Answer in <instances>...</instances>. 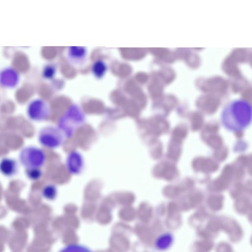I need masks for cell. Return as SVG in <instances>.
Masks as SVG:
<instances>
[{"label":"cell","instance_id":"1","mask_svg":"<svg viewBox=\"0 0 252 252\" xmlns=\"http://www.w3.org/2000/svg\"><path fill=\"white\" fill-rule=\"evenodd\" d=\"M223 126L232 131H239L246 128L252 120V107L247 101L235 99L223 107L220 115Z\"/></svg>","mask_w":252,"mask_h":252},{"label":"cell","instance_id":"2","mask_svg":"<svg viewBox=\"0 0 252 252\" xmlns=\"http://www.w3.org/2000/svg\"><path fill=\"white\" fill-rule=\"evenodd\" d=\"M85 116L77 105L70 106L58 119L57 127L64 137L70 138L85 123Z\"/></svg>","mask_w":252,"mask_h":252},{"label":"cell","instance_id":"3","mask_svg":"<svg viewBox=\"0 0 252 252\" xmlns=\"http://www.w3.org/2000/svg\"><path fill=\"white\" fill-rule=\"evenodd\" d=\"M44 151L34 146L23 147L19 155L21 164L26 169L40 168L46 161Z\"/></svg>","mask_w":252,"mask_h":252},{"label":"cell","instance_id":"4","mask_svg":"<svg viewBox=\"0 0 252 252\" xmlns=\"http://www.w3.org/2000/svg\"><path fill=\"white\" fill-rule=\"evenodd\" d=\"M64 138L57 127L48 126L39 130L37 139L43 147L49 149H55L62 145Z\"/></svg>","mask_w":252,"mask_h":252},{"label":"cell","instance_id":"5","mask_svg":"<svg viewBox=\"0 0 252 252\" xmlns=\"http://www.w3.org/2000/svg\"><path fill=\"white\" fill-rule=\"evenodd\" d=\"M26 113L31 121L42 122L48 119L50 114V109L47 102L43 99L35 98L28 103Z\"/></svg>","mask_w":252,"mask_h":252},{"label":"cell","instance_id":"6","mask_svg":"<svg viewBox=\"0 0 252 252\" xmlns=\"http://www.w3.org/2000/svg\"><path fill=\"white\" fill-rule=\"evenodd\" d=\"M67 171L71 175H78L82 172L84 167V160L82 154L78 151L73 150L67 156L65 161Z\"/></svg>","mask_w":252,"mask_h":252},{"label":"cell","instance_id":"7","mask_svg":"<svg viewBox=\"0 0 252 252\" xmlns=\"http://www.w3.org/2000/svg\"><path fill=\"white\" fill-rule=\"evenodd\" d=\"M20 81L19 73L11 67H6L0 72V85L5 89H14Z\"/></svg>","mask_w":252,"mask_h":252},{"label":"cell","instance_id":"8","mask_svg":"<svg viewBox=\"0 0 252 252\" xmlns=\"http://www.w3.org/2000/svg\"><path fill=\"white\" fill-rule=\"evenodd\" d=\"M18 171L17 161L10 158H3L0 160V173L7 177L15 175Z\"/></svg>","mask_w":252,"mask_h":252},{"label":"cell","instance_id":"9","mask_svg":"<svg viewBox=\"0 0 252 252\" xmlns=\"http://www.w3.org/2000/svg\"><path fill=\"white\" fill-rule=\"evenodd\" d=\"M87 50L83 47H70L67 52L69 61L73 64H80L86 59Z\"/></svg>","mask_w":252,"mask_h":252},{"label":"cell","instance_id":"10","mask_svg":"<svg viewBox=\"0 0 252 252\" xmlns=\"http://www.w3.org/2000/svg\"><path fill=\"white\" fill-rule=\"evenodd\" d=\"M173 241L172 234L166 233L160 235L156 240L155 247L159 251H164L168 249Z\"/></svg>","mask_w":252,"mask_h":252},{"label":"cell","instance_id":"11","mask_svg":"<svg viewBox=\"0 0 252 252\" xmlns=\"http://www.w3.org/2000/svg\"><path fill=\"white\" fill-rule=\"evenodd\" d=\"M42 196L48 200H53L57 196V188L53 184H48L45 186L41 191Z\"/></svg>","mask_w":252,"mask_h":252},{"label":"cell","instance_id":"12","mask_svg":"<svg viewBox=\"0 0 252 252\" xmlns=\"http://www.w3.org/2000/svg\"><path fill=\"white\" fill-rule=\"evenodd\" d=\"M107 66L101 60L96 61L93 64L92 71L94 75L98 78L102 77L105 74Z\"/></svg>","mask_w":252,"mask_h":252},{"label":"cell","instance_id":"13","mask_svg":"<svg viewBox=\"0 0 252 252\" xmlns=\"http://www.w3.org/2000/svg\"><path fill=\"white\" fill-rule=\"evenodd\" d=\"M59 252H93L87 247L79 244H72L63 248Z\"/></svg>","mask_w":252,"mask_h":252},{"label":"cell","instance_id":"14","mask_svg":"<svg viewBox=\"0 0 252 252\" xmlns=\"http://www.w3.org/2000/svg\"><path fill=\"white\" fill-rule=\"evenodd\" d=\"M42 171L40 168H32L26 170V175L28 179L32 181L39 180L42 176Z\"/></svg>","mask_w":252,"mask_h":252},{"label":"cell","instance_id":"15","mask_svg":"<svg viewBox=\"0 0 252 252\" xmlns=\"http://www.w3.org/2000/svg\"><path fill=\"white\" fill-rule=\"evenodd\" d=\"M55 72V66L52 64H48L44 67L42 71V75L44 78L50 79L53 77Z\"/></svg>","mask_w":252,"mask_h":252}]
</instances>
